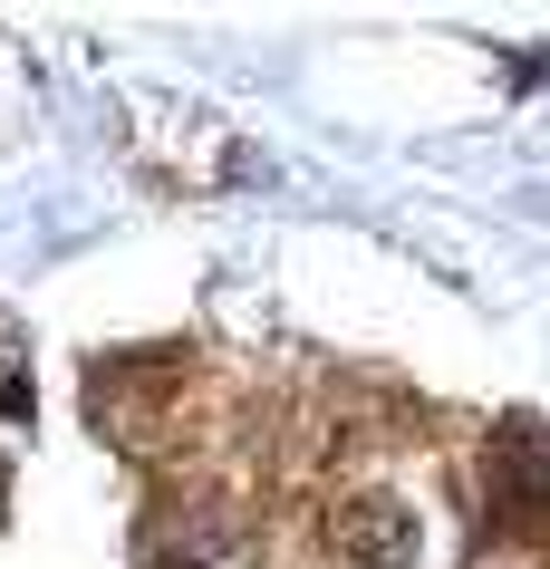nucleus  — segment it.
Listing matches in <instances>:
<instances>
[{
  "mask_svg": "<svg viewBox=\"0 0 550 569\" xmlns=\"http://www.w3.org/2000/svg\"><path fill=\"white\" fill-rule=\"evenodd\" d=\"M483 502H492V531L512 540H550V435L531 416H512L483 453Z\"/></svg>",
  "mask_w": 550,
  "mask_h": 569,
  "instance_id": "f257e3e1",
  "label": "nucleus"
},
{
  "mask_svg": "<svg viewBox=\"0 0 550 569\" xmlns=\"http://www.w3.org/2000/svg\"><path fill=\"white\" fill-rule=\"evenodd\" d=\"M329 540H338V560H348V569H406V560H416V502L358 492V502H338Z\"/></svg>",
  "mask_w": 550,
  "mask_h": 569,
  "instance_id": "f03ea898",
  "label": "nucleus"
},
{
  "mask_svg": "<svg viewBox=\"0 0 550 569\" xmlns=\"http://www.w3.org/2000/svg\"><path fill=\"white\" fill-rule=\"evenodd\" d=\"M222 540H232V511H222V502H193V511L164 502V511L146 521V540H136V550H146V569H174V560L193 569V560H213Z\"/></svg>",
  "mask_w": 550,
  "mask_h": 569,
  "instance_id": "7ed1b4c3",
  "label": "nucleus"
}]
</instances>
